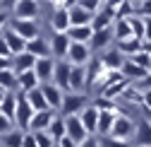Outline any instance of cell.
I'll return each mask as SVG.
<instances>
[{"label": "cell", "instance_id": "6da1fadb", "mask_svg": "<svg viewBox=\"0 0 151 147\" xmlns=\"http://www.w3.org/2000/svg\"><path fill=\"white\" fill-rule=\"evenodd\" d=\"M34 118V108L29 106L27 97L22 94V92H17V111H14V125H17V130H22V133H29V123Z\"/></svg>", "mask_w": 151, "mask_h": 147}, {"label": "cell", "instance_id": "7a4b0ae2", "mask_svg": "<svg viewBox=\"0 0 151 147\" xmlns=\"http://www.w3.org/2000/svg\"><path fill=\"white\" fill-rule=\"evenodd\" d=\"M134 128H137L134 121H132L129 116H125V114H120V116L115 118V123H113L108 138H113V140H122V142H129L132 138H134Z\"/></svg>", "mask_w": 151, "mask_h": 147}, {"label": "cell", "instance_id": "3957f363", "mask_svg": "<svg viewBox=\"0 0 151 147\" xmlns=\"http://www.w3.org/2000/svg\"><path fill=\"white\" fill-rule=\"evenodd\" d=\"M86 106V97L84 94H74V92H67L63 94V104H60V118H70V116H79V111Z\"/></svg>", "mask_w": 151, "mask_h": 147}, {"label": "cell", "instance_id": "277c9868", "mask_svg": "<svg viewBox=\"0 0 151 147\" xmlns=\"http://www.w3.org/2000/svg\"><path fill=\"white\" fill-rule=\"evenodd\" d=\"M10 29L19 36V39H24V41H34V39H39V36H41L39 22H31V20H12L10 22Z\"/></svg>", "mask_w": 151, "mask_h": 147}, {"label": "cell", "instance_id": "5b68a950", "mask_svg": "<svg viewBox=\"0 0 151 147\" xmlns=\"http://www.w3.org/2000/svg\"><path fill=\"white\" fill-rule=\"evenodd\" d=\"M106 77H108V70L103 68V63H101L99 58H91V60L86 63V87H96V89L101 92Z\"/></svg>", "mask_w": 151, "mask_h": 147}, {"label": "cell", "instance_id": "8992f818", "mask_svg": "<svg viewBox=\"0 0 151 147\" xmlns=\"http://www.w3.org/2000/svg\"><path fill=\"white\" fill-rule=\"evenodd\" d=\"M41 12V5L36 0H17L14 3V20H31L36 22V17Z\"/></svg>", "mask_w": 151, "mask_h": 147}, {"label": "cell", "instance_id": "52a82bcc", "mask_svg": "<svg viewBox=\"0 0 151 147\" xmlns=\"http://www.w3.org/2000/svg\"><path fill=\"white\" fill-rule=\"evenodd\" d=\"M63 121H65V138H70L74 145H79L89 138V133L84 130V125L77 116H70V118H63Z\"/></svg>", "mask_w": 151, "mask_h": 147}, {"label": "cell", "instance_id": "ba28073f", "mask_svg": "<svg viewBox=\"0 0 151 147\" xmlns=\"http://www.w3.org/2000/svg\"><path fill=\"white\" fill-rule=\"evenodd\" d=\"M70 70L72 65L67 60H55V70H53V84L58 87L60 92H70Z\"/></svg>", "mask_w": 151, "mask_h": 147}, {"label": "cell", "instance_id": "9c48e42d", "mask_svg": "<svg viewBox=\"0 0 151 147\" xmlns=\"http://www.w3.org/2000/svg\"><path fill=\"white\" fill-rule=\"evenodd\" d=\"M70 65H82V68H86V63L91 60V51H89V46H84V44H70V51H67V58H65Z\"/></svg>", "mask_w": 151, "mask_h": 147}, {"label": "cell", "instance_id": "30bf717a", "mask_svg": "<svg viewBox=\"0 0 151 147\" xmlns=\"http://www.w3.org/2000/svg\"><path fill=\"white\" fill-rule=\"evenodd\" d=\"M53 70H55V60L53 58H39L34 65V75L39 80V84H48L53 82Z\"/></svg>", "mask_w": 151, "mask_h": 147}, {"label": "cell", "instance_id": "8fae6325", "mask_svg": "<svg viewBox=\"0 0 151 147\" xmlns=\"http://www.w3.org/2000/svg\"><path fill=\"white\" fill-rule=\"evenodd\" d=\"M70 39H67V34H53V39H50V58L55 60H65L67 58V51H70Z\"/></svg>", "mask_w": 151, "mask_h": 147}, {"label": "cell", "instance_id": "7c38bea8", "mask_svg": "<svg viewBox=\"0 0 151 147\" xmlns=\"http://www.w3.org/2000/svg\"><path fill=\"white\" fill-rule=\"evenodd\" d=\"M55 116H58V114L50 111V108H46V111H36L34 118H31V123H29V133H46Z\"/></svg>", "mask_w": 151, "mask_h": 147}, {"label": "cell", "instance_id": "4fadbf2b", "mask_svg": "<svg viewBox=\"0 0 151 147\" xmlns=\"http://www.w3.org/2000/svg\"><path fill=\"white\" fill-rule=\"evenodd\" d=\"M79 121H82V125H84V130L89 133V135H96V123H99V108L93 106V104H86L82 111H79V116H77Z\"/></svg>", "mask_w": 151, "mask_h": 147}, {"label": "cell", "instance_id": "5bb4252c", "mask_svg": "<svg viewBox=\"0 0 151 147\" xmlns=\"http://www.w3.org/2000/svg\"><path fill=\"white\" fill-rule=\"evenodd\" d=\"M99 60L103 63V68H106L108 72H120V70H122V63H125V58L118 53V48H108V51H103Z\"/></svg>", "mask_w": 151, "mask_h": 147}, {"label": "cell", "instance_id": "9a60e30c", "mask_svg": "<svg viewBox=\"0 0 151 147\" xmlns=\"http://www.w3.org/2000/svg\"><path fill=\"white\" fill-rule=\"evenodd\" d=\"M39 87H41L43 97H46L48 108H50V111H58V108H60V104H63V94H65V92H60V89L55 87L53 82H48V84H39Z\"/></svg>", "mask_w": 151, "mask_h": 147}, {"label": "cell", "instance_id": "2e32d148", "mask_svg": "<svg viewBox=\"0 0 151 147\" xmlns=\"http://www.w3.org/2000/svg\"><path fill=\"white\" fill-rule=\"evenodd\" d=\"M86 87V68L82 65H72L70 70V92H74V94H82Z\"/></svg>", "mask_w": 151, "mask_h": 147}, {"label": "cell", "instance_id": "e0dca14e", "mask_svg": "<svg viewBox=\"0 0 151 147\" xmlns=\"http://www.w3.org/2000/svg\"><path fill=\"white\" fill-rule=\"evenodd\" d=\"M3 41H5V46H7V51H10V56H19V53H24V48H27V41L24 39H19L10 27L3 31Z\"/></svg>", "mask_w": 151, "mask_h": 147}, {"label": "cell", "instance_id": "ac0fdd59", "mask_svg": "<svg viewBox=\"0 0 151 147\" xmlns=\"http://www.w3.org/2000/svg\"><path fill=\"white\" fill-rule=\"evenodd\" d=\"M113 41V29H101V31H93L91 34V41H89V51H101L108 48Z\"/></svg>", "mask_w": 151, "mask_h": 147}, {"label": "cell", "instance_id": "d6986e66", "mask_svg": "<svg viewBox=\"0 0 151 147\" xmlns=\"http://www.w3.org/2000/svg\"><path fill=\"white\" fill-rule=\"evenodd\" d=\"M29 56H34L36 60L39 58H50V46H48V41L46 39H34V41H27V48H24Z\"/></svg>", "mask_w": 151, "mask_h": 147}, {"label": "cell", "instance_id": "ffe728a7", "mask_svg": "<svg viewBox=\"0 0 151 147\" xmlns=\"http://www.w3.org/2000/svg\"><path fill=\"white\" fill-rule=\"evenodd\" d=\"M34 65H36V58L29 56L27 51L19 53V56H12V72H14V75H22V72L34 70Z\"/></svg>", "mask_w": 151, "mask_h": 147}, {"label": "cell", "instance_id": "44dd1931", "mask_svg": "<svg viewBox=\"0 0 151 147\" xmlns=\"http://www.w3.org/2000/svg\"><path fill=\"white\" fill-rule=\"evenodd\" d=\"M91 34H93L91 27H70V29H67V39H70L72 44H84V46H89Z\"/></svg>", "mask_w": 151, "mask_h": 147}, {"label": "cell", "instance_id": "7402d4cb", "mask_svg": "<svg viewBox=\"0 0 151 147\" xmlns=\"http://www.w3.org/2000/svg\"><path fill=\"white\" fill-rule=\"evenodd\" d=\"M14 111H17V92H7L0 101V116H5L10 123L14 121Z\"/></svg>", "mask_w": 151, "mask_h": 147}, {"label": "cell", "instance_id": "603a6c76", "mask_svg": "<svg viewBox=\"0 0 151 147\" xmlns=\"http://www.w3.org/2000/svg\"><path fill=\"white\" fill-rule=\"evenodd\" d=\"M134 147H151V125L146 123V121H142V123H137V128H134Z\"/></svg>", "mask_w": 151, "mask_h": 147}, {"label": "cell", "instance_id": "cb8c5ba5", "mask_svg": "<svg viewBox=\"0 0 151 147\" xmlns=\"http://www.w3.org/2000/svg\"><path fill=\"white\" fill-rule=\"evenodd\" d=\"M67 17H70V27H89L91 24V15L84 12L77 3H74L72 10H67Z\"/></svg>", "mask_w": 151, "mask_h": 147}, {"label": "cell", "instance_id": "d4e9b609", "mask_svg": "<svg viewBox=\"0 0 151 147\" xmlns=\"http://www.w3.org/2000/svg\"><path fill=\"white\" fill-rule=\"evenodd\" d=\"M24 97H27L29 106L34 108V114H36V111H46V108H48V104H46V97H43V92H41V87H36V89L27 92Z\"/></svg>", "mask_w": 151, "mask_h": 147}, {"label": "cell", "instance_id": "484cf974", "mask_svg": "<svg viewBox=\"0 0 151 147\" xmlns=\"http://www.w3.org/2000/svg\"><path fill=\"white\" fill-rule=\"evenodd\" d=\"M50 27H53L55 34H67V29H70V17H67V12H65V10H55V12H53V20H50Z\"/></svg>", "mask_w": 151, "mask_h": 147}, {"label": "cell", "instance_id": "4316f807", "mask_svg": "<svg viewBox=\"0 0 151 147\" xmlns=\"http://www.w3.org/2000/svg\"><path fill=\"white\" fill-rule=\"evenodd\" d=\"M17 87H19V92H22V94H27V92H31V89H36V87H39V80H36L34 70L17 75Z\"/></svg>", "mask_w": 151, "mask_h": 147}, {"label": "cell", "instance_id": "83f0119b", "mask_svg": "<svg viewBox=\"0 0 151 147\" xmlns=\"http://www.w3.org/2000/svg\"><path fill=\"white\" fill-rule=\"evenodd\" d=\"M142 51V41L139 39H127V41H118V53L122 58H129L134 56V53Z\"/></svg>", "mask_w": 151, "mask_h": 147}, {"label": "cell", "instance_id": "f1b7e54d", "mask_svg": "<svg viewBox=\"0 0 151 147\" xmlns=\"http://www.w3.org/2000/svg\"><path fill=\"white\" fill-rule=\"evenodd\" d=\"M101 7H103V5H101ZM89 27H91L93 31H101V29H110V27H113V17H110V15H106L103 10H99L96 15L91 17V24H89Z\"/></svg>", "mask_w": 151, "mask_h": 147}, {"label": "cell", "instance_id": "f546056e", "mask_svg": "<svg viewBox=\"0 0 151 147\" xmlns=\"http://www.w3.org/2000/svg\"><path fill=\"white\" fill-rule=\"evenodd\" d=\"M120 72H122V77H125V80H129V82H137V80H142V77L146 75L149 70H142V68H137V65H132L129 60H125Z\"/></svg>", "mask_w": 151, "mask_h": 147}, {"label": "cell", "instance_id": "4dcf8cb0", "mask_svg": "<svg viewBox=\"0 0 151 147\" xmlns=\"http://www.w3.org/2000/svg\"><path fill=\"white\" fill-rule=\"evenodd\" d=\"M118 99H122V101H129V104H139V106H142V89H139L137 84H127V87L122 89V94H120Z\"/></svg>", "mask_w": 151, "mask_h": 147}, {"label": "cell", "instance_id": "1f68e13d", "mask_svg": "<svg viewBox=\"0 0 151 147\" xmlns=\"http://www.w3.org/2000/svg\"><path fill=\"white\" fill-rule=\"evenodd\" d=\"M113 24H115V29H113V36H115L118 41L134 39V36H132V29H129V22H127V20H118V22H113Z\"/></svg>", "mask_w": 151, "mask_h": 147}, {"label": "cell", "instance_id": "d6a6232c", "mask_svg": "<svg viewBox=\"0 0 151 147\" xmlns=\"http://www.w3.org/2000/svg\"><path fill=\"white\" fill-rule=\"evenodd\" d=\"M46 133L53 138V142L63 140V138H65V121H63L60 116H55V118H53V123L48 125V130H46Z\"/></svg>", "mask_w": 151, "mask_h": 147}, {"label": "cell", "instance_id": "836d02e7", "mask_svg": "<svg viewBox=\"0 0 151 147\" xmlns=\"http://www.w3.org/2000/svg\"><path fill=\"white\" fill-rule=\"evenodd\" d=\"M0 89L3 92H14L17 89V75L12 72V68L0 72Z\"/></svg>", "mask_w": 151, "mask_h": 147}, {"label": "cell", "instance_id": "e575fe53", "mask_svg": "<svg viewBox=\"0 0 151 147\" xmlns=\"http://www.w3.org/2000/svg\"><path fill=\"white\" fill-rule=\"evenodd\" d=\"M22 140H24V133L17 130V128H12L7 135H3L0 145H3V147H22Z\"/></svg>", "mask_w": 151, "mask_h": 147}, {"label": "cell", "instance_id": "d590c367", "mask_svg": "<svg viewBox=\"0 0 151 147\" xmlns=\"http://www.w3.org/2000/svg\"><path fill=\"white\" fill-rule=\"evenodd\" d=\"M125 60H129L132 65H137V68H142V70H151V58L146 56V53H134V56H129V58H125Z\"/></svg>", "mask_w": 151, "mask_h": 147}, {"label": "cell", "instance_id": "8d00e7d4", "mask_svg": "<svg viewBox=\"0 0 151 147\" xmlns=\"http://www.w3.org/2000/svg\"><path fill=\"white\" fill-rule=\"evenodd\" d=\"M99 108V111H110V114H122L120 111V106H118V101H110V99H103V97H99L96 99V104H93Z\"/></svg>", "mask_w": 151, "mask_h": 147}, {"label": "cell", "instance_id": "74e56055", "mask_svg": "<svg viewBox=\"0 0 151 147\" xmlns=\"http://www.w3.org/2000/svg\"><path fill=\"white\" fill-rule=\"evenodd\" d=\"M129 29H132V36L134 39L142 41V36H144V20H139V17H129Z\"/></svg>", "mask_w": 151, "mask_h": 147}, {"label": "cell", "instance_id": "f35d334b", "mask_svg": "<svg viewBox=\"0 0 151 147\" xmlns=\"http://www.w3.org/2000/svg\"><path fill=\"white\" fill-rule=\"evenodd\" d=\"M77 5H79L84 12H89V15L93 17V15H96V12L101 10V5H103V3H99V0H79Z\"/></svg>", "mask_w": 151, "mask_h": 147}, {"label": "cell", "instance_id": "ab89813d", "mask_svg": "<svg viewBox=\"0 0 151 147\" xmlns=\"http://www.w3.org/2000/svg\"><path fill=\"white\" fill-rule=\"evenodd\" d=\"M34 140H36V147H55V142L48 133H34Z\"/></svg>", "mask_w": 151, "mask_h": 147}, {"label": "cell", "instance_id": "60d3db41", "mask_svg": "<svg viewBox=\"0 0 151 147\" xmlns=\"http://www.w3.org/2000/svg\"><path fill=\"white\" fill-rule=\"evenodd\" d=\"M99 147H132L129 142H122V140H113V138H99Z\"/></svg>", "mask_w": 151, "mask_h": 147}, {"label": "cell", "instance_id": "b9f144b4", "mask_svg": "<svg viewBox=\"0 0 151 147\" xmlns=\"http://www.w3.org/2000/svg\"><path fill=\"white\" fill-rule=\"evenodd\" d=\"M142 106H144V111H151V89L142 92Z\"/></svg>", "mask_w": 151, "mask_h": 147}, {"label": "cell", "instance_id": "7bdbcfd3", "mask_svg": "<svg viewBox=\"0 0 151 147\" xmlns=\"http://www.w3.org/2000/svg\"><path fill=\"white\" fill-rule=\"evenodd\" d=\"M12 130V123L5 118V116H0V135H7Z\"/></svg>", "mask_w": 151, "mask_h": 147}, {"label": "cell", "instance_id": "ee69618b", "mask_svg": "<svg viewBox=\"0 0 151 147\" xmlns=\"http://www.w3.org/2000/svg\"><path fill=\"white\" fill-rule=\"evenodd\" d=\"M139 89H142V92H146V89H151V70H149L146 75H144V77L139 80Z\"/></svg>", "mask_w": 151, "mask_h": 147}, {"label": "cell", "instance_id": "f6af8a7d", "mask_svg": "<svg viewBox=\"0 0 151 147\" xmlns=\"http://www.w3.org/2000/svg\"><path fill=\"white\" fill-rule=\"evenodd\" d=\"M77 147H99V138H96V135H89V138H86L84 142H79Z\"/></svg>", "mask_w": 151, "mask_h": 147}, {"label": "cell", "instance_id": "bcb514c9", "mask_svg": "<svg viewBox=\"0 0 151 147\" xmlns=\"http://www.w3.org/2000/svg\"><path fill=\"white\" fill-rule=\"evenodd\" d=\"M22 147H36V140H34V133H24V140H22Z\"/></svg>", "mask_w": 151, "mask_h": 147}, {"label": "cell", "instance_id": "7dc6e473", "mask_svg": "<svg viewBox=\"0 0 151 147\" xmlns=\"http://www.w3.org/2000/svg\"><path fill=\"white\" fill-rule=\"evenodd\" d=\"M0 58H12L10 51H7V46H5V41H3V36H0Z\"/></svg>", "mask_w": 151, "mask_h": 147}, {"label": "cell", "instance_id": "c3c4849f", "mask_svg": "<svg viewBox=\"0 0 151 147\" xmlns=\"http://www.w3.org/2000/svg\"><path fill=\"white\" fill-rule=\"evenodd\" d=\"M55 147H77V145H74L70 138H63V140H58V142H55Z\"/></svg>", "mask_w": 151, "mask_h": 147}, {"label": "cell", "instance_id": "681fc988", "mask_svg": "<svg viewBox=\"0 0 151 147\" xmlns=\"http://www.w3.org/2000/svg\"><path fill=\"white\" fill-rule=\"evenodd\" d=\"M10 68H12V58H0V72L10 70Z\"/></svg>", "mask_w": 151, "mask_h": 147}, {"label": "cell", "instance_id": "f907efd6", "mask_svg": "<svg viewBox=\"0 0 151 147\" xmlns=\"http://www.w3.org/2000/svg\"><path fill=\"white\" fill-rule=\"evenodd\" d=\"M142 53H146L151 58V41H142Z\"/></svg>", "mask_w": 151, "mask_h": 147}, {"label": "cell", "instance_id": "816d5d0a", "mask_svg": "<svg viewBox=\"0 0 151 147\" xmlns=\"http://www.w3.org/2000/svg\"><path fill=\"white\" fill-rule=\"evenodd\" d=\"M5 22H7V15L0 12V29H5Z\"/></svg>", "mask_w": 151, "mask_h": 147}, {"label": "cell", "instance_id": "f5cc1de1", "mask_svg": "<svg viewBox=\"0 0 151 147\" xmlns=\"http://www.w3.org/2000/svg\"><path fill=\"white\" fill-rule=\"evenodd\" d=\"M144 114H146V118H144V121H146V123L151 125V111H144Z\"/></svg>", "mask_w": 151, "mask_h": 147}, {"label": "cell", "instance_id": "db71d44e", "mask_svg": "<svg viewBox=\"0 0 151 147\" xmlns=\"http://www.w3.org/2000/svg\"><path fill=\"white\" fill-rule=\"evenodd\" d=\"M5 94H7V92H3V89H0V101H3V97H5Z\"/></svg>", "mask_w": 151, "mask_h": 147}]
</instances>
